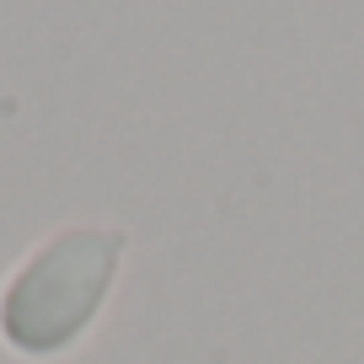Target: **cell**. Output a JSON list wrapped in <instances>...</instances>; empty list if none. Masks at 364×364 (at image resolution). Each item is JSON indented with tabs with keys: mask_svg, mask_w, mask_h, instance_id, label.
<instances>
[{
	"mask_svg": "<svg viewBox=\"0 0 364 364\" xmlns=\"http://www.w3.org/2000/svg\"><path fill=\"white\" fill-rule=\"evenodd\" d=\"M124 236L118 230L80 225L54 236L22 273H16L6 295H0V332L22 353H59L86 332L97 316L107 284L118 273Z\"/></svg>",
	"mask_w": 364,
	"mask_h": 364,
	"instance_id": "obj_1",
	"label": "cell"
}]
</instances>
